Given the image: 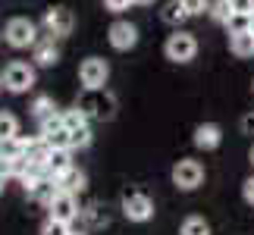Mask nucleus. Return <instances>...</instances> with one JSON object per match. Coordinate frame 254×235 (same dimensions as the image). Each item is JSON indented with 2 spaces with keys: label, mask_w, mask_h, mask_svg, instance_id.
<instances>
[{
  "label": "nucleus",
  "mask_w": 254,
  "mask_h": 235,
  "mask_svg": "<svg viewBox=\"0 0 254 235\" xmlns=\"http://www.w3.org/2000/svg\"><path fill=\"white\" fill-rule=\"evenodd\" d=\"M69 144H72V151H82L91 144V125H85V129H75L69 132Z\"/></svg>",
  "instance_id": "obj_24"
},
{
  "label": "nucleus",
  "mask_w": 254,
  "mask_h": 235,
  "mask_svg": "<svg viewBox=\"0 0 254 235\" xmlns=\"http://www.w3.org/2000/svg\"><path fill=\"white\" fill-rule=\"evenodd\" d=\"M85 182H88V176L72 166L69 173H63L60 179H57V188H60V191H69V194H79V191L85 188Z\"/></svg>",
  "instance_id": "obj_16"
},
{
  "label": "nucleus",
  "mask_w": 254,
  "mask_h": 235,
  "mask_svg": "<svg viewBox=\"0 0 254 235\" xmlns=\"http://www.w3.org/2000/svg\"><path fill=\"white\" fill-rule=\"evenodd\" d=\"M163 54H167L170 63H191L198 57V38H194V32L176 28L167 41H163Z\"/></svg>",
  "instance_id": "obj_2"
},
{
  "label": "nucleus",
  "mask_w": 254,
  "mask_h": 235,
  "mask_svg": "<svg viewBox=\"0 0 254 235\" xmlns=\"http://www.w3.org/2000/svg\"><path fill=\"white\" fill-rule=\"evenodd\" d=\"M0 78H3V88L9 94H25L35 88V63H25V60H9L3 66V72H0Z\"/></svg>",
  "instance_id": "obj_1"
},
{
  "label": "nucleus",
  "mask_w": 254,
  "mask_h": 235,
  "mask_svg": "<svg viewBox=\"0 0 254 235\" xmlns=\"http://www.w3.org/2000/svg\"><path fill=\"white\" fill-rule=\"evenodd\" d=\"M242 132H245V135H254V113H245V116H242Z\"/></svg>",
  "instance_id": "obj_31"
},
{
  "label": "nucleus",
  "mask_w": 254,
  "mask_h": 235,
  "mask_svg": "<svg viewBox=\"0 0 254 235\" xmlns=\"http://www.w3.org/2000/svg\"><path fill=\"white\" fill-rule=\"evenodd\" d=\"M32 63L38 66V69H51V66L60 63V47H57V41L51 35H41L32 47Z\"/></svg>",
  "instance_id": "obj_12"
},
{
  "label": "nucleus",
  "mask_w": 254,
  "mask_h": 235,
  "mask_svg": "<svg viewBox=\"0 0 254 235\" xmlns=\"http://www.w3.org/2000/svg\"><path fill=\"white\" fill-rule=\"evenodd\" d=\"M226 32L236 35V32H248V16H232L226 22Z\"/></svg>",
  "instance_id": "obj_29"
},
{
  "label": "nucleus",
  "mask_w": 254,
  "mask_h": 235,
  "mask_svg": "<svg viewBox=\"0 0 254 235\" xmlns=\"http://www.w3.org/2000/svg\"><path fill=\"white\" fill-rule=\"evenodd\" d=\"M0 91H3V78H0Z\"/></svg>",
  "instance_id": "obj_37"
},
{
  "label": "nucleus",
  "mask_w": 254,
  "mask_h": 235,
  "mask_svg": "<svg viewBox=\"0 0 254 235\" xmlns=\"http://www.w3.org/2000/svg\"><path fill=\"white\" fill-rule=\"evenodd\" d=\"M107 41L120 54L132 51V47L138 44V25L129 22V19H116V22H110V28H107Z\"/></svg>",
  "instance_id": "obj_9"
},
{
  "label": "nucleus",
  "mask_w": 254,
  "mask_h": 235,
  "mask_svg": "<svg viewBox=\"0 0 254 235\" xmlns=\"http://www.w3.org/2000/svg\"><path fill=\"white\" fill-rule=\"evenodd\" d=\"M3 185H6V179H3V176H0V194H3Z\"/></svg>",
  "instance_id": "obj_35"
},
{
  "label": "nucleus",
  "mask_w": 254,
  "mask_h": 235,
  "mask_svg": "<svg viewBox=\"0 0 254 235\" xmlns=\"http://www.w3.org/2000/svg\"><path fill=\"white\" fill-rule=\"evenodd\" d=\"M54 113H60V110H57V101H54V97L51 94H38L35 97V101H32V116H35V119L38 122H44V119H51V116Z\"/></svg>",
  "instance_id": "obj_17"
},
{
  "label": "nucleus",
  "mask_w": 254,
  "mask_h": 235,
  "mask_svg": "<svg viewBox=\"0 0 254 235\" xmlns=\"http://www.w3.org/2000/svg\"><path fill=\"white\" fill-rule=\"evenodd\" d=\"M41 28H44V35L54 38V41H60V38H69L72 28H75L72 9H69V6H51V9H44Z\"/></svg>",
  "instance_id": "obj_6"
},
{
  "label": "nucleus",
  "mask_w": 254,
  "mask_h": 235,
  "mask_svg": "<svg viewBox=\"0 0 254 235\" xmlns=\"http://www.w3.org/2000/svg\"><path fill=\"white\" fill-rule=\"evenodd\" d=\"M75 107H79L88 119H110V116L116 113V101L104 91V88L101 91H85Z\"/></svg>",
  "instance_id": "obj_7"
},
{
  "label": "nucleus",
  "mask_w": 254,
  "mask_h": 235,
  "mask_svg": "<svg viewBox=\"0 0 254 235\" xmlns=\"http://www.w3.org/2000/svg\"><path fill=\"white\" fill-rule=\"evenodd\" d=\"M248 163L254 166V144H251V151H248Z\"/></svg>",
  "instance_id": "obj_34"
},
{
  "label": "nucleus",
  "mask_w": 254,
  "mask_h": 235,
  "mask_svg": "<svg viewBox=\"0 0 254 235\" xmlns=\"http://www.w3.org/2000/svg\"><path fill=\"white\" fill-rule=\"evenodd\" d=\"M173 185L179 191H194L204 185V166L201 160H191V157H185L173 166Z\"/></svg>",
  "instance_id": "obj_8"
},
{
  "label": "nucleus",
  "mask_w": 254,
  "mask_h": 235,
  "mask_svg": "<svg viewBox=\"0 0 254 235\" xmlns=\"http://www.w3.org/2000/svg\"><path fill=\"white\" fill-rule=\"evenodd\" d=\"M47 217L60 220V223H69V226H72V220L79 217V201H75V194L57 191L54 198H51V204H47Z\"/></svg>",
  "instance_id": "obj_10"
},
{
  "label": "nucleus",
  "mask_w": 254,
  "mask_h": 235,
  "mask_svg": "<svg viewBox=\"0 0 254 235\" xmlns=\"http://www.w3.org/2000/svg\"><path fill=\"white\" fill-rule=\"evenodd\" d=\"M79 82L85 91H101L110 82V63L104 57H85L79 66Z\"/></svg>",
  "instance_id": "obj_5"
},
{
  "label": "nucleus",
  "mask_w": 254,
  "mask_h": 235,
  "mask_svg": "<svg viewBox=\"0 0 254 235\" xmlns=\"http://www.w3.org/2000/svg\"><path fill=\"white\" fill-rule=\"evenodd\" d=\"M104 6L110 9L113 16H123L126 9H132V6H135V0H104Z\"/></svg>",
  "instance_id": "obj_28"
},
{
  "label": "nucleus",
  "mask_w": 254,
  "mask_h": 235,
  "mask_svg": "<svg viewBox=\"0 0 254 235\" xmlns=\"http://www.w3.org/2000/svg\"><path fill=\"white\" fill-rule=\"evenodd\" d=\"M191 141H194V148H198V151H217L220 144H223V129H220L217 122H201L198 129H194Z\"/></svg>",
  "instance_id": "obj_13"
},
{
  "label": "nucleus",
  "mask_w": 254,
  "mask_h": 235,
  "mask_svg": "<svg viewBox=\"0 0 254 235\" xmlns=\"http://www.w3.org/2000/svg\"><path fill=\"white\" fill-rule=\"evenodd\" d=\"M229 51L239 57V60H248V57H254V35L251 32H236L229 35Z\"/></svg>",
  "instance_id": "obj_15"
},
{
  "label": "nucleus",
  "mask_w": 254,
  "mask_h": 235,
  "mask_svg": "<svg viewBox=\"0 0 254 235\" xmlns=\"http://www.w3.org/2000/svg\"><path fill=\"white\" fill-rule=\"evenodd\" d=\"M63 122H66V129L75 132V129H85V125H91V119L79 110V107H69V110H63Z\"/></svg>",
  "instance_id": "obj_22"
},
{
  "label": "nucleus",
  "mask_w": 254,
  "mask_h": 235,
  "mask_svg": "<svg viewBox=\"0 0 254 235\" xmlns=\"http://www.w3.org/2000/svg\"><path fill=\"white\" fill-rule=\"evenodd\" d=\"M248 32H251V35H254V13H251V16H248Z\"/></svg>",
  "instance_id": "obj_33"
},
{
  "label": "nucleus",
  "mask_w": 254,
  "mask_h": 235,
  "mask_svg": "<svg viewBox=\"0 0 254 235\" xmlns=\"http://www.w3.org/2000/svg\"><path fill=\"white\" fill-rule=\"evenodd\" d=\"M242 198H245V204L254 207V176H248V179L242 182Z\"/></svg>",
  "instance_id": "obj_30"
},
{
  "label": "nucleus",
  "mask_w": 254,
  "mask_h": 235,
  "mask_svg": "<svg viewBox=\"0 0 254 235\" xmlns=\"http://www.w3.org/2000/svg\"><path fill=\"white\" fill-rule=\"evenodd\" d=\"M251 91H254V82H251Z\"/></svg>",
  "instance_id": "obj_38"
},
{
  "label": "nucleus",
  "mask_w": 254,
  "mask_h": 235,
  "mask_svg": "<svg viewBox=\"0 0 254 235\" xmlns=\"http://www.w3.org/2000/svg\"><path fill=\"white\" fill-rule=\"evenodd\" d=\"M207 16H210L217 25H226L229 19H232V9H229V3H226V0H210V6H207Z\"/></svg>",
  "instance_id": "obj_21"
},
{
  "label": "nucleus",
  "mask_w": 254,
  "mask_h": 235,
  "mask_svg": "<svg viewBox=\"0 0 254 235\" xmlns=\"http://www.w3.org/2000/svg\"><path fill=\"white\" fill-rule=\"evenodd\" d=\"M38 25L32 22L28 16H13L9 22L3 25V41L13 47V51H25V47H35L38 41Z\"/></svg>",
  "instance_id": "obj_3"
},
{
  "label": "nucleus",
  "mask_w": 254,
  "mask_h": 235,
  "mask_svg": "<svg viewBox=\"0 0 254 235\" xmlns=\"http://www.w3.org/2000/svg\"><path fill=\"white\" fill-rule=\"evenodd\" d=\"M232 16H251L254 13V0H226Z\"/></svg>",
  "instance_id": "obj_27"
},
{
  "label": "nucleus",
  "mask_w": 254,
  "mask_h": 235,
  "mask_svg": "<svg viewBox=\"0 0 254 235\" xmlns=\"http://www.w3.org/2000/svg\"><path fill=\"white\" fill-rule=\"evenodd\" d=\"M69 170H72V151H51V157H47V176L60 179Z\"/></svg>",
  "instance_id": "obj_14"
},
{
  "label": "nucleus",
  "mask_w": 254,
  "mask_h": 235,
  "mask_svg": "<svg viewBox=\"0 0 254 235\" xmlns=\"http://www.w3.org/2000/svg\"><path fill=\"white\" fill-rule=\"evenodd\" d=\"M160 19H163V22H167V25H173V28H179V25L185 22V19H191V16L185 13V6L179 3V0H170V3H167V6L160 9Z\"/></svg>",
  "instance_id": "obj_18"
},
{
  "label": "nucleus",
  "mask_w": 254,
  "mask_h": 235,
  "mask_svg": "<svg viewBox=\"0 0 254 235\" xmlns=\"http://www.w3.org/2000/svg\"><path fill=\"white\" fill-rule=\"evenodd\" d=\"M22 188H25L28 198L38 201V204H44V207L51 204L54 194L60 191V188H57V179H54V176H47V173H44V176H35V179H25Z\"/></svg>",
  "instance_id": "obj_11"
},
{
  "label": "nucleus",
  "mask_w": 254,
  "mask_h": 235,
  "mask_svg": "<svg viewBox=\"0 0 254 235\" xmlns=\"http://www.w3.org/2000/svg\"><path fill=\"white\" fill-rule=\"evenodd\" d=\"M179 3L185 6V13H189V16H204V13H207V6H210V0H179Z\"/></svg>",
  "instance_id": "obj_26"
},
{
  "label": "nucleus",
  "mask_w": 254,
  "mask_h": 235,
  "mask_svg": "<svg viewBox=\"0 0 254 235\" xmlns=\"http://www.w3.org/2000/svg\"><path fill=\"white\" fill-rule=\"evenodd\" d=\"M19 138V116L9 110H0V141Z\"/></svg>",
  "instance_id": "obj_19"
},
{
  "label": "nucleus",
  "mask_w": 254,
  "mask_h": 235,
  "mask_svg": "<svg viewBox=\"0 0 254 235\" xmlns=\"http://www.w3.org/2000/svg\"><path fill=\"white\" fill-rule=\"evenodd\" d=\"M157 0H135V6H154Z\"/></svg>",
  "instance_id": "obj_32"
},
{
  "label": "nucleus",
  "mask_w": 254,
  "mask_h": 235,
  "mask_svg": "<svg viewBox=\"0 0 254 235\" xmlns=\"http://www.w3.org/2000/svg\"><path fill=\"white\" fill-rule=\"evenodd\" d=\"M179 235H210V223L204 217H185L179 226Z\"/></svg>",
  "instance_id": "obj_20"
},
{
  "label": "nucleus",
  "mask_w": 254,
  "mask_h": 235,
  "mask_svg": "<svg viewBox=\"0 0 254 235\" xmlns=\"http://www.w3.org/2000/svg\"><path fill=\"white\" fill-rule=\"evenodd\" d=\"M69 235H85V232H75V229H72V232H69Z\"/></svg>",
  "instance_id": "obj_36"
},
{
  "label": "nucleus",
  "mask_w": 254,
  "mask_h": 235,
  "mask_svg": "<svg viewBox=\"0 0 254 235\" xmlns=\"http://www.w3.org/2000/svg\"><path fill=\"white\" fill-rule=\"evenodd\" d=\"M22 151H25L22 135H19V138H9V141H0V157H6V160H19Z\"/></svg>",
  "instance_id": "obj_23"
},
{
  "label": "nucleus",
  "mask_w": 254,
  "mask_h": 235,
  "mask_svg": "<svg viewBox=\"0 0 254 235\" xmlns=\"http://www.w3.org/2000/svg\"><path fill=\"white\" fill-rule=\"evenodd\" d=\"M69 232H72L69 223H60V220H51V217H47L44 226H41V235H69Z\"/></svg>",
  "instance_id": "obj_25"
},
{
  "label": "nucleus",
  "mask_w": 254,
  "mask_h": 235,
  "mask_svg": "<svg viewBox=\"0 0 254 235\" xmlns=\"http://www.w3.org/2000/svg\"><path fill=\"white\" fill-rule=\"evenodd\" d=\"M120 210H123V217L129 223H148L154 217V201L141 188H129V191H123Z\"/></svg>",
  "instance_id": "obj_4"
}]
</instances>
